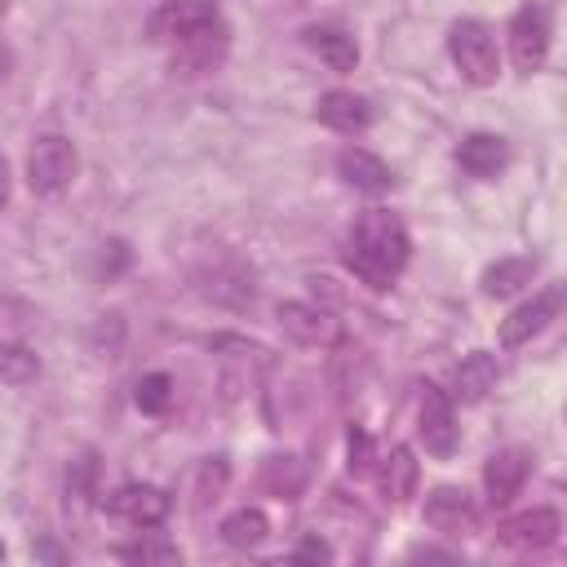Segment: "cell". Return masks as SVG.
Listing matches in <instances>:
<instances>
[{
    "label": "cell",
    "instance_id": "obj_18",
    "mask_svg": "<svg viewBox=\"0 0 567 567\" xmlns=\"http://www.w3.org/2000/svg\"><path fill=\"white\" fill-rule=\"evenodd\" d=\"M301 40H306V49H310L328 71H337V75H346V71L359 66V44H354V35L341 31V27H306Z\"/></svg>",
    "mask_w": 567,
    "mask_h": 567
},
{
    "label": "cell",
    "instance_id": "obj_12",
    "mask_svg": "<svg viewBox=\"0 0 567 567\" xmlns=\"http://www.w3.org/2000/svg\"><path fill=\"white\" fill-rule=\"evenodd\" d=\"M315 115H319L323 128L354 137V133H363V128L372 124V102L359 97V93H350V89H328V93L315 102Z\"/></svg>",
    "mask_w": 567,
    "mask_h": 567
},
{
    "label": "cell",
    "instance_id": "obj_13",
    "mask_svg": "<svg viewBox=\"0 0 567 567\" xmlns=\"http://www.w3.org/2000/svg\"><path fill=\"white\" fill-rule=\"evenodd\" d=\"M279 328L301 346H328L337 337V319L315 301H284L279 306Z\"/></svg>",
    "mask_w": 567,
    "mask_h": 567
},
{
    "label": "cell",
    "instance_id": "obj_1",
    "mask_svg": "<svg viewBox=\"0 0 567 567\" xmlns=\"http://www.w3.org/2000/svg\"><path fill=\"white\" fill-rule=\"evenodd\" d=\"M408 257H412V235H408L399 213L368 208V213L354 217V226L346 235V266L354 270L359 284L385 292L403 275Z\"/></svg>",
    "mask_w": 567,
    "mask_h": 567
},
{
    "label": "cell",
    "instance_id": "obj_11",
    "mask_svg": "<svg viewBox=\"0 0 567 567\" xmlns=\"http://www.w3.org/2000/svg\"><path fill=\"white\" fill-rule=\"evenodd\" d=\"M558 532H563L558 514H554L549 505H536V509L514 514V518L501 527V540H505L509 549H518V554H540V549H549V545L558 540Z\"/></svg>",
    "mask_w": 567,
    "mask_h": 567
},
{
    "label": "cell",
    "instance_id": "obj_22",
    "mask_svg": "<svg viewBox=\"0 0 567 567\" xmlns=\"http://www.w3.org/2000/svg\"><path fill=\"white\" fill-rule=\"evenodd\" d=\"M133 403L146 412V416H164L173 408V377L168 372H146L133 390Z\"/></svg>",
    "mask_w": 567,
    "mask_h": 567
},
{
    "label": "cell",
    "instance_id": "obj_31",
    "mask_svg": "<svg viewBox=\"0 0 567 567\" xmlns=\"http://www.w3.org/2000/svg\"><path fill=\"white\" fill-rule=\"evenodd\" d=\"M0 563H4V540H0Z\"/></svg>",
    "mask_w": 567,
    "mask_h": 567
},
{
    "label": "cell",
    "instance_id": "obj_7",
    "mask_svg": "<svg viewBox=\"0 0 567 567\" xmlns=\"http://www.w3.org/2000/svg\"><path fill=\"white\" fill-rule=\"evenodd\" d=\"M416 434H421V443H425L430 456H452V452H456V412H452V399H447L434 381L421 385Z\"/></svg>",
    "mask_w": 567,
    "mask_h": 567
},
{
    "label": "cell",
    "instance_id": "obj_25",
    "mask_svg": "<svg viewBox=\"0 0 567 567\" xmlns=\"http://www.w3.org/2000/svg\"><path fill=\"white\" fill-rule=\"evenodd\" d=\"M115 558H124V563H182V549H177V545L142 540V545H120Z\"/></svg>",
    "mask_w": 567,
    "mask_h": 567
},
{
    "label": "cell",
    "instance_id": "obj_8",
    "mask_svg": "<svg viewBox=\"0 0 567 567\" xmlns=\"http://www.w3.org/2000/svg\"><path fill=\"white\" fill-rule=\"evenodd\" d=\"M106 509H111L120 523H128V527H159V523L168 518L173 501H168V492L155 487V483H124V487L111 492Z\"/></svg>",
    "mask_w": 567,
    "mask_h": 567
},
{
    "label": "cell",
    "instance_id": "obj_9",
    "mask_svg": "<svg viewBox=\"0 0 567 567\" xmlns=\"http://www.w3.org/2000/svg\"><path fill=\"white\" fill-rule=\"evenodd\" d=\"M221 58H226V27H221V18L173 44V71H182V75H208V71L221 66Z\"/></svg>",
    "mask_w": 567,
    "mask_h": 567
},
{
    "label": "cell",
    "instance_id": "obj_28",
    "mask_svg": "<svg viewBox=\"0 0 567 567\" xmlns=\"http://www.w3.org/2000/svg\"><path fill=\"white\" fill-rule=\"evenodd\" d=\"M4 204H9V164L0 155V213H4Z\"/></svg>",
    "mask_w": 567,
    "mask_h": 567
},
{
    "label": "cell",
    "instance_id": "obj_29",
    "mask_svg": "<svg viewBox=\"0 0 567 567\" xmlns=\"http://www.w3.org/2000/svg\"><path fill=\"white\" fill-rule=\"evenodd\" d=\"M9 71H13V53H9V44L0 40V80H9Z\"/></svg>",
    "mask_w": 567,
    "mask_h": 567
},
{
    "label": "cell",
    "instance_id": "obj_30",
    "mask_svg": "<svg viewBox=\"0 0 567 567\" xmlns=\"http://www.w3.org/2000/svg\"><path fill=\"white\" fill-rule=\"evenodd\" d=\"M4 9H9V0H0V18H4Z\"/></svg>",
    "mask_w": 567,
    "mask_h": 567
},
{
    "label": "cell",
    "instance_id": "obj_3",
    "mask_svg": "<svg viewBox=\"0 0 567 567\" xmlns=\"http://www.w3.org/2000/svg\"><path fill=\"white\" fill-rule=\"evenodd\" d=\"M75 168H80L75 146H71V137H62V133H40L35 146L27 151V186H31L40 199L62 195V190L75 182Z\"/></svg>",
    "mask_w": 567,
    "mask_h": 567
},
{
    "label": "cell",
    "instance_id": "obj_20",
    "mask_svg": "<svg viewBox=\"0 0 567 567\" xmlns=\"http://www.w3.org/2000/svg\"><path fill=\"white\" fill-rule=\"evenodd\" d=\"M536 275V257H501L483 270V297H509L523 284H532Z\"/></svg>",
    "mask_w": 567,
    "mask_h": 567
},
{
    "label": "cell",
    "instance_id": "obj_21",
    "mask_svg": "<svg viewBox=\"0 0 567 567\" xmlns=\"http://www.w3.org/2000/svg\"><path fill=\"white\" fill-rule=\"evenodd\" d=\"M266 532H270V518L257 505H244V509H235V514L221 518V540L230 549H252V545L266 540Z\"/></svg>",
    "mask_w": 567,
    "mask_h": 567
},
{
    "label": "cell",
    "instance_id": "obj_27",
    "mask_svg": "<svg viewBox=\"0 0 567 567\" xmlns=\"http://www.w3.org/2000/svg\"><path fill=\"white\" fill-rule=\"evenodd\" d=\"M292 558H332V549H328L323 540H306V545H297Z\"/></svg>",
    "mask_w": 567,
    "mask_h": 567
},
{
    "label": "cell",
    "instance_id": "obj_15",
    "mask_svg": "<svg viewBox=\"0 0 567 567\" xmlns=\"http://www.w3.org/2000/svg\"><path fill=\"white\" fill-rule=\"evenodd\" d=\"M337 173L346 177V186H354V190H363V195H385V190L394 186L390 164H385L381 155L363 151V146H346V151L337 155Z\"/></svg>",
    "mask_w": 567,
    "mask_h": 567
},
{
    "label": "cell",
    "instance_id": "obj_4",
    "mask_svg": "<svg viewBox=\"0 0 567 567\" xmlns=\"http://www.w3.org/2000/svg\"><path fill=\"white\" fill-rule=\"evenodd\" d=\"M549 40H554V22L549 9L540 0H527L514 18H509V58L518 75H536L549 58Z\"/></svg>",
    "mask_w": 567,
    "mask_h": 567
},
{
    "label": "cell",
    "instance_id": "obj_6",
    "mask_svg": "<svg viewBox=\"0 0 567 567\" xmlns=\"http://www.w3.org/2000/svg\"><path fill=\"white\" fill-rule=\"evenodd\" d=\"M208 22H217V0H164L146 18V40L151 44H177Z\"/></svg>",
    "mask_w": 567,
    "mask_h": 567
},
{
    "label": "cell",
    "instance_id": "obj_17",
    "mask_svg": "<svg viewBox=\"0 0 567 567\" xmlns=\"http://www.w3.org/2000/svg\"><path fill=\"white\" fill-rule=\"evenodd\" d=\"M474 505H470V496L461 492V487H439V492H430V501H425V523L434 527V532H443V536H465V532H474Z\"/></svg>",
    "mask_w": 567,
    "mask_h": 567
},
{
    "label": "cell",
    "instance_id": "obj_10",
    "mask_svg": "<svg viewBox=\"0 0 567 567\" xmlns=\"http://www.w3.org/2000/svg\"><path fill=\"white\" fill-rule=\"evenodd\" d=\"M527 474H532V452H523V447H501V452H492L487 465H483L487 501H492V505H509V501L523 492Z\"/></svg>",
    "mask_w": 567,
    "mask_h": 567
},
{
    "label": "cell",
    "instance_id": "obj_16",
    "mask_svg": "<svg viewBox=\"0 0 567 567\" xmlns=\"http://www.w3.org/2000/svg\"><path fill=\"white\" fill-rule=\"evenodd\" d=\"M456 164H461V173H470V177H478V182H492V177L509 164V146H505V137H496V133H470V137H461V146H456Z\"/></svg>",
    "mask_w": 567,
    "mask_h": 567
},
{
    "label": "cell",
    "instance_id": "obj_2",
    "mask_svg": "<svg viewBox=\"0 0 567 567\" xmlns=\"http://www.w3.org/2000/svg\"><path fill=\"white\" fill-rule=\"evenodd\" d=\"M447 53H452V62H456V71H461L465 84H474V89L496 84V75H501V49H496V35H492L487 22L456 18L447 27Z\"/></svg>",
    "mask_w": 567,
    "mask_h": 567
},
{
    "label": "cell",
    "instance_id": "obj_5",
    "mask_svg": "<svg viewBox=\"0 0 567 567\" xmlns=\"http://www.w3.org/2000/svg\"><path fill=\"white\" fill-rule=\"evenodd\" d=\"M563 301H567V288L563 284H549V288H540L532 301H523V306H514L505 319H501V346H527L532 337H540L554 319H558V310H563Z\"/></svg>",
    "mask_w": 567,
    "mask_h": 567
},
{
    "label": "cell",
    "instance_id": "obj_14",
    "mask_svg": "<svg viewBox=\"0 0 567 567\" xmlns=\"http://www.w3.org/2000/svg\"><path fill=\"white\" fill-rule=\"evenodd\" d=\"M496 381H501L496 354H492V350H470V354L456 363V372H452V399H461V403H483V399L496 390Z\"/></svg>",
    "mask_w": 567,
    "mask_h": 567
},
{
    "label": "cell",
    "instance_id": "obj_24",
    "mask_svg": "<svg viewBox=\"0 0 567 567\" xmlns=\"http://www.w3.org/2000/svg\"><path fill=\"white\" fill-rule=\"evenodd\" d=\"M226 474H230L226 456H208V461L199 465V483H195V509H204L208 501H217V496H221Z\"/></svg>",
    "mask_w": 567,
    "mask_h": 567
},
{
    "label": "cell",
    "instance_id": "obj_23",
    "mask_svg": "<svg viewBox=\"0 0 567 567\" xmlns=\"http://www.w3.org/2000/svg\"><path fill=\"white\" fill-rule=\"evenodd\" d=\"M35 372H40L35 350H27L18 341H4L0 346V381L4 385H27V381H35Z\"/></svg>",
    "mask_w": 567,
    "mask_h": 567
},
{
    "label": "cell",
    "instance_id": "obj_19",
    "mask_svg": "<svg viewBox=\"0 0 567 567\" xmlns=\"http://www.w3.org/2000/svg\"><path fill=\"white\" fill-rule=\"evenodd\" d=\"M416 474H421V465H416L412 447H408V443H394L390 456L381 461V496L394 501V505L408 501V496L416 492Z\"/></svg>",
    "mask_w": 567,
    "mask_h": 567
},
{
    "label": "cell",
    "instance_id": "obj_26",
    "mask_svg": "<svg viewBox=\"0 0 567 567\" xmlns=\"http://www.w3.org/2000/svg\"><path fill=\"white\" fill-rule=\"evenodd\" d=\"M368 456H372V439L363 430H350V470L363 474L368 470Z\"/></svg>",
    "mask_w": 567,
    "mask_h": 567
}]
</instances>
